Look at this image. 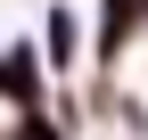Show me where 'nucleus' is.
Listing matches in <instances>:
<instances>
[{
	"label": "nucleus",
	"instance_id": "obj_1",
	"mask_svg": "<svg viewBox=\"0 0 148 140\" xmlns=\"http://www.w3.org/2000/svg\"><path fill=\"white\" fill-rule=\"evenodd\" d=\"M0 107H41V49L33 41L0 49Z\"/></svg>",
	"mask_w": 148,
	"mask_h": 140
},
{
	"label": "nucleus",
	"instance_id": "obj_2",
	"mask_svg": "<svg viewBox=\"0 0 148 140\" xmlns=\"http://www.w3.org/2000/svg\"><path fill=\"white\" fill-rule=\"evenodd\" d=\"M74 49H82V16L58 0V8H49V58H58V66H74Z\"/></svg>",
	"mask_w": 148,
	"mask_h": 140
}]
</instances>
